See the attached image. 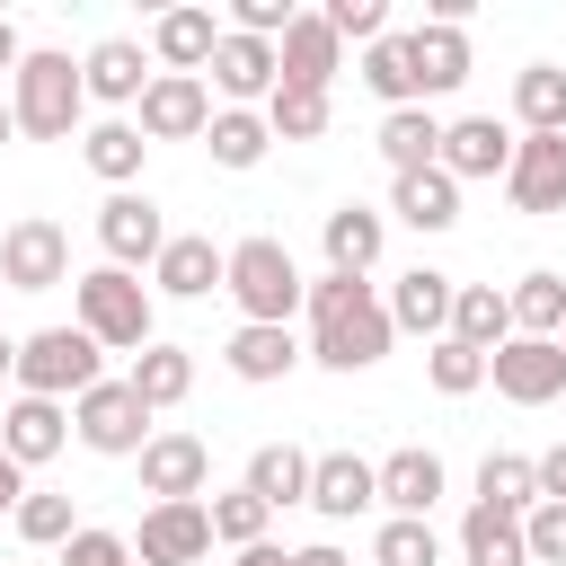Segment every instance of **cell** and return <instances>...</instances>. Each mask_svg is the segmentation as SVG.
<instances>
[{
	"instance_id": "obj_1",
	"label": "cell",
	"mask_w": 566,
	"mask_h": 566,
	"mask_svg": "<svg viewBox=\"0 0 566 566\" xmlns=\"http://www.w3.org/2000/svg\"><path fill=\"white\" fill-rule=\"evenodd\" d=\"M389 301L363 283V274H318L310 283V363L327 371H371L389 354Z\"/></svg>"
},
{
	"instance_id": "obj_2",
	"label": "cell",
	"mask_w": 566,
	"mask_h": 566,
	"mask_svg": "<svg viewBox=\"0 0 566 566\" xmlns=\"http://www.w3.org/2000/svg\"><path fill=\"white\" fill-rule=\"evenodd\" d=\"M80 106H88L80 62L53 53V44H35V53L18 62V80H9V115H18V133H27V142H71V133H80Z\"/></svg>"
},
{
	"instance_id": "obj_3",
	"label": "cell",
	"mask_w": 566,
	"mask_h": 566,
	"mask_svg": "<svg viewBox=\"0 0 566 566\" xmlns=\"http://www.w3.org/2000/svg\"><path fill=\"white\" fill-rule=\"evenodd\" d=\"M221 292L239 301V327H292V310L310 301V283H301V265H292L283 239H239Z\"/></svg>"
},
{
	"instance_id": "obj_4",
	"label": "cell",
	"mask_w": 566,
	"mask_h": 566,
	"mask_svg": "<svg viewBox=\"0 0 566 566\" xmlns=\"http://www.w3.org/2000/svg\"><path fill=\"white\" fill-rule=\"evenodd\" d=\"M106 380V345L71 318V327H35V336H18V389L27 398H88Z\"/></svg>"
},
{
	"instance_id": "obj_5",
	"label": "cell",
	"mask_w": 566,
	"mask_h": 566,
	"mask_svg": "<svg viewBox=\"0 0 566 566\" xmlns=\"http://www.w3.org/2000/svg\"><path fill=\"white\" fill-rule=\"evenodd\" d=\"M71 301H80V327H88L106 354H142V345H159V336H150L159 310H150V292H142L124 265H88V274L71 283Z\"/></svg>"
},
{
	"instance_id": "obj_6",
	"label": "cell",
	"mask_w": 566,
	"mask_h": 566,
	"mask_svg": "<svg viewBox=\"0 0 566 566\" xmlns=\"http://www.w3.org/2000/svg\"><path fill=\"white\" fill-rule=\"evenodd\" d=\"M71 433L106 460H142L150 451V407L133 398V380H97L88 398H71Z\"/></svg>"
},
{
	"instance_id": "obj_7",
	"label": "cell",
	"mask_w": 566,
	"mask_h": 566,
	"mask_svg": "<svg viewBox=\"0 0 566 566\" xmlns=\"http://www.w3.org/2000/svg\"><path fill=\"white\" fill-rule=\"evenodd\" d=\"M0 283H9V292H53V283H71V230L44 221V212L9 221V230H0Z\"/></svg>"
},
{
	"instance_id": "obj_8",
	"label": "cell",
	"mask_w": 566,
	"mask_h": 566,
	"mask_svg": "<svg viewBox=\"0 0 566 566\" xmlns=\"http://www.w3.org/2000/svg\"><path fill=\"white\" fill-rule=\"evenodd\" d=\"M486 380H495L513 407H548V398H566V345H557V336H504V345L486 354Z\"/></svg>"
},
{
	"instance_id": "obj_9",
	"label": "cell",
	"mask_w": 566,
	"mask_h": 566,
	"mask_svg": "<svg viewBox=\"0 0 566 566\" xmlns=\"http://www.w3.org/2000/svg\"><path fill=\"white\" fill-rule=\"evenodd\" d=\"M168 239H177V230L159 221V203H150L142 186H124V195L97 203V248H106V265H124V274H133V265H159Z\"/></svg>"
},
{
	"instance_id": "obj_10",
	"label": "cell",
	"mask_w": 566,
	"mask_h": 566,
	"mask_svg": "<svg viewBox=\"0 0 566 566\" xmlns=\"http://www.w3.org/2000/svg\"><path fill=\"white\" fill-rule=\"evenodd\" d=\"M212 115H221V106H212V88H203V80L159 71V80L142 88V115H133V124H142V142H203V133H212Z\"/></svg>"
},
{
	"instance_id": "obj_11",
	"label": "cell",
	"mask_w": 566,
	"mask_h": 566,
	"mask_svg": "<svg viewBox=\"0 0 566 566\" xmlns=\"http://www.w3.org/2000/svg\"><path fill=\"white\" fill-rule=\"evenodd\" d=\"M504 195L513 212H566V133H522L513 142V168H504Z\"/></svg>"
},
{
	"instance_id": "obj_12",
	"label": "cell",
	"mask_w": 566,
	"mask_h": 566,
	"mask_svg": "<svg viewBox=\"0 0 566 566\" xmlns=\"http://www.w3.org/2000/svg\"><path fill=\"white\" fill-rule=\"evenodd\" d=\"M133 557L142 566H195V557H212V504H150L142 531H133Z\"/></svg>"
},
{
	"instance_id": "obj_13",
	"label": "cell",
	"mask_w": 566,
	"mask_h": 566,
	"mask_svg": "<svg viewBox=\"0 0 566 566\" xmlns=\"http://www.w3.org/2000/svg\"><path fill=\"white\" fill-rule=\"evenodd\" d=\"M203 71H212V88H221L230 106H256V97H274V88H283V53H274L265 35H239V27L212 44V62H203Z\"/></svg>"
},
{
	"instance_id": "obj_14",
	"label": "cell",
	"mask_w": 566,
	"mask_h": 566,
	"mask_svg": "<svg viewBox=\"0 0 566 566\" xmlns=\"http://www.w3.org/2000/svg\"><path fill=\"white\" fill-rule=\"evenodd\" d=\"M203 478H212V451L195 433H150V451H142V495L150 504H203Z\"/></svg>"
},
{
	"instance_id": "obj_15",
	"label": "cell",
	"mask_w": 566,
	"mask_h": 566,
	"mask_svg": "<svg viewBox=\"0 0 566 566\" xmlns=\"http://www.w3.org/2000/svg\"><path fill=\"white\" fill-rule=\"evenodd\" d=\"M371 504H380V460H363V451H318V460H310V513L354 522V513H371Z\"/></svg>"
},
{
	"instance_id": "obj_16",
	"label": "cell",
	"mask_w": 566,
	"mask_h": 566,
	"mask_svg": "<svg viewBox=\"0 0 566 566\" xmlns=\"http://www.w3.org/2000/svg\"><path fill=\"white\" fill-rule=\"evenodd\" d=\"M274 53H283V88H336V71H345V35L327 27V9H301Z\"/></svg>"
},
{
	"instance_id": "obj_17",
	"label": "cell",
	"mask_w": 566,
	"mask_h": 566,
	"mask_svg": "<svg viewBox=\"0 0 566 566\" xmlns=\"http://www.w3.org/2000/svg\"><path fill=\"white\" fill-rule=\"evenodd\" d=\"M80 80H88L97 106H142V88H150L159 71H150V53H142L133 35H97V44L80 53Z\"/></svg>"
},
{
	"instance_id": "obj_18",
	"label": "cell",
	"mask_w": 566,
	"mask_h": 566,
	"mask_svg": "<svg viewBox=\"0 0 566 566\" xmlns=\"http://www.w3.org/2000/svg\"><path fill=\"white\" fill-rule=\"evenodd\" d=\"M407 71H416V97H451L469 80V27H442V18L407 27Z\"/></svg>"
},
{
	"instance_id": "obj_19",
	"label": "cell",
	"mask_w": 566,
	"mask_h": 566,
	"mask_svg": "<svg viewBox=\"0 0 566 566\" xmlns=\"http://www.w3.org/2000/svg\"><path fill=\"white\" fill-rule=\"evenodd\" d=\"M451 301H460V283L451 274H433V265H407L398 283H389V327H407V336H451Z\"/></svg>"
},
{
	"instance_id": "obj_20",
	"label": "cell",
	"mask_w": 566,
	"mask_h": 566,
	"mask_svg": "<svg viewBox=\"0 0 566 566\" xmlns=\"http://www.w3.org/2000/svg\"><path fill=\"white\" fill-rule=\"evenodd\" d=\"M0 442H9V460H18V469H35V460H53V451L71 442V407H62V398H27V389H18V398L0 407Z\"/></svg>"
},
{
	"instance_id": "obj_21",
	"label": "cell",
	"mask_w": 566,
	"mask_h": 566,
	"mask_svg": "<svg viewBox=\"0 0 566 566\" xmlns=\"http://www.w3.org/2000/svg\"><path fill=\"white\" fill-rule=\"evenodd\" d=\"M513 142L522 133H504L495 115H460V124H442V168L469 186V177H504L513 168Z\"/></svg>"
},
{
	"instance_id": "obj_22",
	"label": "cell",
	"mask_w": 566,
	"mask_h": 566,
	"mask_svg": "<svg viewBox=\"0 0 566 566\" xmlns=\"http://www.w3.org/2000/svg\"><path fill=\"white\" fill-rule=\"evenodd\" d=\"M318 248H327V274H371L380 248H389V221H380L371 203H336V212L318 221Z\"/></svg>"
},
{
	"instance_id": "obj_23",
	"label": "cell",
	"mask_w": 566,
	"mask_h": 566,
	"mask_svg": "<svg viewBox=\"0 0 566 566\" xmlns=\"http://www.w3.org/2000/svg\"><path fill=\"white\" fill-rule=\"evenodd\" d=\"M221 274H230V248H212V239H195V230H177V239L159 248V265H150V283H159L168 301H203V292H221Z\"/></svg>"
},
{
	"instance_id": "obj_24",
	"label": "cell",
	"mask_w": 566,
	"mask_h": 566,
	"mask_svg": "<svg viewBox=\"0 0 566 566\" xmlns=\"http://www.w3.org/2000/svg\"><path fill=\"white\" fill-rule=\"evenodd\" d=\"M380 504H389L398 522H424V513L442 504V460H433L424 442L389 451V460H380Z\"/></svg>"
},
{
	"instance_id": "obj_25",
	"label": "cell",
	"mask_w": 566,
	"mask_h": 566,
	"mask_svg": "<svg viewBox=\"0 0 566 566\" xmlns=\"http://www.w3.org/2000/svg\"><path fill=\"white\" fill-rule=\"evenodd\" d=\"M230 27H212V9H159V27H150V53H159V71H186V80H203V62H212V44H221Z\"/></svg>"
},
{
	"instance_id": "obj_26",
	"label": "cell",
	"mask_w": 566,
	"mask_h": 566,
	"mask_svg": "<svg viewBox=\"0 0 566 566\" xmlns=\"http://www.w3.org/2000/svg\"><path fill=\"white\" fill-rule=\"evenodd\" d=\"M389 212H398L407 230H451V221H460V177H451V168H416V177L389 186Z\"/></svg>"
},
{
	"instance_id": "obj_27",
	"label": "cell",
	"mask_w": 566,
	"mask_h": 566,
	"mask_svg": "<svg viewBox=\"0 0 566 566\" xmlns=\"http://www.w3.org/2000/svg\"><path fill=\"white\" fill-rule=\"evenodd\" d=\"M256 504H310V451H292V442H256L248 451V478H239Z\"/></svg>"
},
{
	"instance_id": "obj_28",
	"label": "cell",
	"mask_w": 566,
	"mask_h": 566,
	"mask_svg": "<svg viewBox=\"0 0 566 566\" xmlns=\"http://www.w3.org/2000/svg\"><path fill=\"white\" fill-rule=\"evenodd\" d=\"M380 159H389L398 177L442 168V124H433V106H398V115H380Z\"/></svg>"
},
{
	"instance_id": "obj_29",
	"label": "cell",
	"mask_w": 566,
	"mask_h": 566,
	"mask_svg": "<svg viewBox=\"0 0 566 566\" xmlns=\"http://www.w3.org/2000/svg\"><path fill=\"white\" fill-rule=\"evenodd\" d=\"M142 150H150V142H142V124H133V115H106V124H88V133H80V159H88L115 195L142 177Z\"/></svg>"
},
{
	"instance_id": "obj_30",
	"label": "cell",
	"mask_w": 566,
	"mask_h": 566,
	"mask_svg": "<svg viewBox=\"0 0 566 566\" xmlns=\"http://www.w3.org/2000/svg\"><path fill=\"white\" fill-rule=\"evenodd\" d=\"M301 354H310V345H301L292 327H239V336L221 345V363H230L239 380H256V389H265V380H283Z\"/></svg>"
},
{
	"instance_id": "obj_31",
	"label": "cell",
	"mask_w": 566,
	"mask_h": 566,
	"mask_svg": "<svg viewBox=\"0 0 566 566\" xmlns=\"http://www.w3.org/2000/svg\"><path fill=\"white\" fill-rule=\"evenodd\" d=\"M478 504L522 522V513L539 504V460H531V451H486V460H478Z\"/></svg>"
},
{
	"instance_id": "obj_32",
	"label": "cell",
	"mask_w": 566,
	"mask_h": 566,
	"mask_svg": "<svg viewBox=\"0 0 566 566\" xmlns=\"http://www.w3.org/2000/svg\"><path fill=\"white\" fill-rule=\"evenodd\" d=\"M460 566H531V539H522V522H513V513H486V504H469V513H460Z\"/></svg>"
},
{
	"instance_id": "obj_33",
	"label": "cell",
	"mask_w": 566,
	"mask_h": 566,
	"mask_svg": "<svg viewBox=\"0 0 566 566\" xmlns=\"http://www.w3.org/2000/svg\"><path fill=\"white\" fill-rule=\"evenodd\" d=\"M124 380H133V398H142V407L159 416V407H177V398L195 389V354H186V345H142Z\"/></svg>"
},
{
	"instance_id": "obj_34",
	"label": "cell",
	"mask_w": 566,
	"mask_h": 566,
	"mask_svg": "<svg viewBox=\"0 0 566 566\" xmlns=\"http://www.w3.org/2000/svg\"><path fill=\"white\" fill-rule=\"evenodd\" d=\"M451 336L478 345V354H495V345L513 336V301H504L495 283H460V301H451Z\"/></svg>"
},
{
	"instance_id": "obj_35",
	"label": "cell",
	"mask_w": 566,
	"mask_h": 566,
	"mask_svg": "<svg viewBox=\"0 0 566 566\" xmlns=\"http://www.w3.org/2000/svg\"><path fill=\"white\" fill-rule=\"evenodd\" d=\"M504 301H513V336H566V274L531 265Z\"/></svg>"
},
{
	"instance_id": "obj_36",
	"label": "cell",
	"mask_w": 566,
	"mask_h": 566,
	"mask_svg": "<svg viewBox=\"0 0 566 566\" xmlns=\"http://www.w3.org/2000/svg\"><path fill=\"white\" fill-rule=\"evenodd\" d=\"M203 142H212V168H256V159L274 150V124H265L256 106H221Z\"/></svg>"
},
{
	"instance_id": "obj_37",
	"label": "cell",
	"mask_w": 566,
	"mask_h": 566,
	"mask_svg": "<svg viewBox=\"0 0 566 566\" xmlns=\"http://www.w3.org/2000/svg\"><path fill=\"white\" fill-rule=\"evenodd\" d=\"M513 115H522V133H566V71L557 62L513 71Z\"/></svg>"
},
{
	"instance_id": "obj_38",
	"label": "cell",
	"mask_w": 566,
	"mask_h": 566,
	"mask_svg": "<svg viewBox=\"0 0 566 566\" xmlns=\"http://www.w3.org/2000/svg\"><path fill=\"white\" fill-rule=\"evenodd\" d=\"M363 88L398 115V106H424L416 97V71H407V35H380V44H363Z\"/></svg>"
},
{
	"instance_id": "obj_39",
	"label": "cell",
	"mask_w": 566,
	"mask_h": 566,
	"mask_svg": "<svg viewBox=\"0 0 566 566\" xmlns=\"http://www.w3.org/2000/svg\"><path fill=\"white\" fill-rule=\"evenodd\" d=\"M18 539H27V548H71V539H80V522H71V495H53V486H27V504H18Z\"/></svg>"
},
{
	"instance_id": "obj_40",
	"label": "cell",
	"mask_w": 566,
	"mask_h": 566,
	"mask_svg": "<svg viewBox=\"0 0 566 566\" xmlns=\"http://www.w3.org/2000/svg\"><path fill=\"white\" fill-rule=\"evenodd\" d=\"M265 124H274V142H318L327 133V88H274Z\"/></svg>"
},
{
	"instance_id": "obj_41",
	"label": "cell",
	"mask_w": 566,
	"mask_h": 566,
	"mask_svg": "<svg viewBox=\"0 0 566 566\" xmlns=\"http://www.w3.org/2000/svg\"><path fill=\"white\" fill-rule=\"evenodd\" d=\"M371 566H442V539H433V522H380L371 531Z\"/></svg>"
},
{
	"instance_id": "obj_42",
	"label": "cell",
	"mask_w": 566,
	"mask_h": 566,
	"mask_svg": "<svg viewBox=\"0 0 566 566\" xmlns=\"http://www.w3.org/2000/svg\"><path fill=\"white\" fill-rule=\"evenodd\" d=\"M424 380H433L442 398H469V389H486V354L460 345V336H442V345L424 354Z\"/></svg>"
},
{
	"instance_id": "obj_43",
	"label": "cell",
	"mask_w": 566,
	"mask_h": 566,
	"mask_svg": "<svg viewBox=\"0 0 566 566\" xmlns=\"http://www.w3.org/2000/svg\"><path fill=\"white\" fill-rule=\"evenodd\" d=\"M265 522H274V504H256L248 486L212 495V539H221V548H256V539H265Z\"/></svg>"
},
{
	"instance_id": "obj_44",
	"label": "cell",
	"mask_w": 566,
	"mask_h": 566,
	"mask_svg": "<svg viewBox=\"0 0 566 566\" xmlns=\"http://www.w3.org/2000/svg\"><path fill=\"white\" fill-rule=\"evenodd\" d=\"M522 539H531V566H566V504H531Z\"/></svg>"
},
{
	"instance_id": "obj_45",
	"label": "cell",
	"mask_w": 566,
	"mask_h": 566,
	"mask_svg": "<svg viewBox=\"0 0 566 566\" xmlns=\"http://www.w3.org/2000/svg\"><path fill=\"white\" fill-rule=\"evenodd\" d=\"M327 27H336V35L380 44V35H389V9H380V0H327Z\"/></svg>"
},
{
	"instance_id": "obj_46",
	"label": "cell",
	"mask_w": 566,
	"mask_h": 566,
	"mask_svg": "<svg viewBox=\"0 0 566 566\" xmlns=\"http://www.w3.org/2000/svg\"><path fill=\"white\" fill-rule=\"evenodd\" d=\"M62 566H133V539H124V531H80V539L62 548Z\"/></svg>"
},
{
	"instance_id": "obj_47",
	"label": "cell",
	"mask_w": 566,
	"mask_h": 566,
	"mask_svg": "<svg viewBox=\"0 0 566 566\" xmlns=\"http://www.w3.org/2000/svg\"><path fill=\"white\" fill-rule=\"evenodd\" d=\"M539 504H566V442L539 451Z\"/></svg>"
},
{
	"instance_id": "obj_48",
	"label": "cell",
	"mask_w": 566,
	"mask_h": 566,
	"mask_svg": "<svg viewBox=\"0 0 566 566\" xmlns=\"http://www.w3.org/2000/svg\"><path fill=\"white\" fill-rule=\"evenodd\" d=\"M18 504H27V469H18L9 442H0V513H18Z\"/></svg>"
},
{
	"instance_id": "obj_49",
	"label": "cell",
	"mask_w": 566,
	"mask_h": 566,
	"mask_svg": "<svg viewBox=\"0 0 566 566\" xmlns=\"http://www.w3.org/2000/svg\"><path fill=\"white\" fill-rule=\"evenodd\" d=\"M292 566H354L336 539H310V548H292Z\"/></svg>"
},
{
	"instance_id": "obj_50",
	"label": "cell",
	"mask_w": 566,
	"mask_h": 566,
	"mask_svg": "<svg viewBox=\"0 0 566 566\" xmlns=\"http://www.w3.org/2000/svg\"><path fill=\"white\" fill-rule=\"evenodd\" d=\"M239 566H292V548H274V539H256V548H239Z\"/></svg>"
},
{
	"instance_id": "obj_51",
	"label": "cell",
	"mask_w": 566,
	"mask_h": 566,
	"mask_svg": "<svg viewBox=\"0 0 566 566\" xmlns=\"http://www.w3.org/2000/svg\"><path fill=\"white\" fill-rule=\"evenodd\" d=\"M18 62H27V44H18V27H9V18H0V71H9V80H18Z\"/></svg>"
},
{
	"instance_id": "obj_52",
	"label": "cell",
	"mask_w": 566,
	"mask_h": 566,
	"mask_svg": "<svg viewBox=\"0 0 566 566\" xmlns=\"http://www.w3.org/2000/svg\"><path fill=\"white\" fill-rule=\"evenodd\" d=\"M0 380H18V336H0Z\"/></svg>"
},
{
	"instance_id": "obj_53",
	"label": "cell",
	"mask_w": 566,
	"mask_h": 566,
	"mask_svg": "<svg viewBox=\"0 0 566 566\" xmlns=\"http://www.w3.org/2000/svg\"><path fill=\"white\" fill-rule=\"evenodd\" d=\"M9 142H18V115H9V97H0V150H9Z\"/></svg>"
},
{
	"instance_id": "obj_54",
	"label": "cell",
	"mask_w": 566,
	"mask_h": 566,
	"mask_svg": "<svg viewBox=\"0 0 566 566\" xmlns=\"http://www.w3.org/2000/svg\"><path fill=\"white\" fill-rule=\"evenodd\" d=\"M0 292H9V283H0Z\"/></svg>"
},
{
	"instance_id": "obj_55",
	"label": "cell",
	"mask_w": 566,
	"mask_h": 566,
	"mask_svg": "<svg viewBox=\"0 0 566 566\" xmlns=\"http://www.w3.org/2000/svg\"><path fill=\"white\" fill-rule=\"evenodd\" d=\"M557 345H566V336H557Z\"/></svg>"
}]
</instances>
